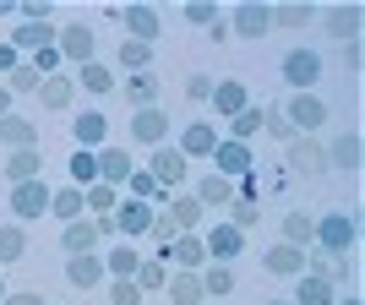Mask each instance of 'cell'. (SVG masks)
I'll list each match as a JSON object with an SVG mask.
<instances>
[{
  "instance_id": "cell-1",
  "label": "cell",
  "mask_w": 365,
  "mask_h": 305,
  "mask_svg": "<svg viewBox=\"0 0 365 305\" xmlns=\"http://www.w3.org/2000/svg\"><path fill=\"white\" fill-rule=\"evenodd\" d=\"M354 240H360V224H354L344 207L338 213H327V218H317V251H327V257H349L354 251Z\"/></svg>"
},
{
  "instance_id": "cell-2",
  "label": "cell",
  "mask_w": 365,
  "mask_h": 305,
  "mask_svg": "<svg viewBox=\"0 0 365 305\" xmlns=\"http://www.w3.org/2000/svg\"><path fill=\"white\" fill-rule=\"evenodd\" d=\"M278 76L289 82V93H311L322 82V55L317 49H289V55L278 61Z\"/></svg>"
},
{
  "instance_id": "cell-3",
  "label": "cell",
  "mask_w": 365,
  "mask_h": 305,
  "mask_svg": "<svg viewBox=\"0 0 365 305\" xmlns=\"http://www.w3.org/2000/svg\"><path fill=\"white\" fill-rule=\"evenodd\" d=\"M284 120H289L294 137H311L327 125V104H322L317 93H289V104H284Z\"/></svg>"
},
{
  "instance_id": "cell-4",
  "label": "cell",
  "mask_w": 365,
  "mask_h": 305,
  "mask_svg": "<svg viewBox=\"0 0 365 305\" xmlns=\"http://www.w3.org/2000/svg\"><path fill=\"white\" fill-rule=\"evenodd\" d=\"M251 169H257V152H251V142L218 137V148H213V175H224V180H240V175H251Z\"/></svg>"
},
{
  "instance_id": "cell-5",
  "label": "cell",
  "mask_w": 365,
  "mask_h": 305,
  "mask_svg": "<svg viewBox=\"0 0 365 305\" xmlns=\"http://www.w3.org/2000/svg\"><path fill=\"white\" fill-rule=\"evenodd\" d=\"M229 33H240V38H267V33H273V6H267V0H240L235 16H229Z\"/></svg>"
},
{
  "instance_id": "cell-6",
  "label": "cell",
  "mask_w": 365,
  "mask_h": 305,
  "mask_svg": "<svg viewBox=\"0 0 365 305\" xmlns=\"http://www.w3.org/2000/svg\"><path fill=\"white\" fill-rule=\"evenodd\" d=\"M284 169H294V175H305V180H322V175H327V152H322V142L317 137H294Z\"/></svg>"
},
{
  "instance_id": "cell-7",
  "label": "cell",
  "mask_w": 365,
  "mask_h": 305,
  "mask_svg": "<svg viewBox=\"0 0 365 305\" xmlns=\"http://www.w3.org/2000/svg\"><path fill=\"white\" fill-rule=\"evenodd\" d=\"M11 213L22 218V224L44 218V213H49V185H44V180H16V185H11Z\"/></svg>"
},
{
  "instance_id": "cell-8",
  "label": "cell",
  "mask_w": 365,
  "mask_h": 305,
  "mask_svg": "<svg viewBox=\"0 0 365 305\" xmlns=\"http://www.w3.org/2000/svg\"><path fill=\"white\" fill-rule=\"evenodd\" d=\"M115 16H120L125 38H142V44H153L158 28H164V16L153 11V6H115Z\"/></svg>"
},
{
  "instance_id": "cell-9",
  "label": "cell",
  "mask_w": 365,
  "mask_h": 305,
  "mask_svg": "<svg viewBox=\"0 0 365 305\" xmlns=\"http://www.w3.org/2000/svg\"><path fill=\"white\" fill-rule=\"evenodd\" d=\"M175 148H180L185 164H191V158H213V148H218V125H213V120H191V125L180 131V142H175Z\"/></svg>"
},
{
  "instance_id": "cell-10",
  "label": "cell",
  "mask_w": 365,
  "mask_h": 305,
  "mask_svg": "<svg viewBox=\"0 0 365 305\" xmlns=\"http://www.w3.org/2000/svg\"><path fill=\"white\" fill-rule=\"evenodd\" d=\"M55 49H61L66 61H76V66H93V28L88 22H71V28H61V38H55Z\"/></svg>"
},
{
  "instance_id": "cell-11",
  "label": "cell",
  "mask_w": 365,
  "mask_h": 305,
  "mask_svg": "<svg viewBox=\"0 0 365 305\" xmlns=\"http://www.w3.org/2000/svg\"><path fill=\"white\" fill-rule=\"evenodd\" d=\"M93 158H98V180L115 185V191H120V185L131 180V169H137V164H131V152H125V148H109V142L93 152Z\"/></svg>"
},
{
  "instance_id": "cell-12",
  "label": "cell",
  "mask_w": 365,
  "mask_h": 305,
  "mask_svg": "<svg viewBox=\"0 0 365 305\" xmlns=\"http://www.w3.org/2000/svg\"><path fill=\"white\" fill-rule=\"evenodd\" d=\"M202 251H207V257H218V262H235L245 251V234L235 224H213L207 229V234H202Z\"/></svg>"
},
{
  "instance_id": "cell-13",
  "label": "cell",
  "mask_w": 365,
  "mask_h": 305,
  "mask_svg": "<svg viewBox=\"0 0 365 305\" xmlns=\"http://www.w3.org/2000/svg\"><path fill=\"white\" fill-rule=\"evenodd\" d=\"M148 175H153L158 185H164V191H175V185L185 180V158H180V148H169V142H164V148H153Z\"/></svg>"
},
{
  "instance_id": "cell-14",
  "label": "cell",
  "mask_w": 365,
  "mask_h": 305,
  "mask_svg": "<svg viewBox=\"0 0 365 305\" xmlns=\"http://www.w3.org/2000/svg\"><path fill=\"white\" fill-rule=\"evenodd\" d=\"M109 218H115V229H120L125 240H131V234H148V229H153V202L125 197V202H120V207H115Z\"/></svg>"
},
{
  "instance_id": "cell-15",
  "label": "cell",
  "mask_w": 365,
  "mask_h": 305,
  "mask_svg": "<svg viewBox=\"0 0 365 305\" xmlns=\"http://www.w3.org/2000/svg\"><path fill=\"white\" fill-rule=\"evenodd\" d=\"M71 137H76V148L98 152V148H104V137H109V115H104V109H82L76 125H71Z\"/></svg>"
},
{
  "instance_id": "cell-16",
  "label": "cell",
  "mask_w": 365,
  "mask_h": 305,
  "mask_svg": "<svg viewBox=\"0 0 365 305\" xmlns=\"http://www.w3.org/2000/svg\"><path fill=\"white\" fill-rule=\"evenodd\" d=\"M66 284H71V289H98V284H104V262L93 257V251H82V257H66Z\"/></svg>"
},
{
  "instance_id": "cell-17",
  "label": "cell",
  "mask_w": 365,
  "mask_h": 305,
  "mask_svg": "<svg viewBox=\"0 0 365 305\" xmlns=\"http://www.w3.org/2000/svg\"><path fill=\"white\" fill-rule=\"evenodd\" d=\"M164 137H169V115H164V109H137L131 142H142V148H164Z\"/></svg>"
},
{
  "instance_id": "cell-18",
  "label": "cell",
  "mask_w": 365,
  "mask_h": 305,
  "mask_svg": "<svg viewBox=\"0 0 365 305\" xmlns=\"http://www.w3.org/2000/svg\"><path fill=\"white\" fill-rule=\"evenodd\" d=\"M158 262H175V267H191V273H197L202 262H207V251H202V234H175V240L158 251Z\"/></svg>"
},
{
  "instance_id": "cell-19",
  "label": "cell",
  "mask_w": 365,
  "mask_h": 305,
  "mask_svg": "<svg viewBox=\"0 0 365 305\" xmlns=\"http://www.w3.org/2000/svg\"><path fill=\"white\" fill-rule=\"evenodd\" d=\"M55 38H61V28L55 22H16V33H11V49H55Z\"/></svg>"
},
{
  "instance_id": "cell-20",
  "label": "cell",
  "mask_w": 365,
  "mask_h": 305,
  "mask_svg": "<svg viewBox=\"0 0 365 305\" xmlns=\"http://www.w3.org/2000/svg\"><path fill=\"white\" fill-rule=\"evenodd\" d=\"M213 109H224L229 120L240 115V109H251V93H245V82L240 76H224V82H213V98H207Z\"/></svg>"
},
{
  "instance_id": "cell-21",
  "label": "cell",
  "mask_w": 365,
  "mask_h": 305,
  "mask_svg": "<svg viewBox=\"0 0 365 305\" xmlns=\"http://www.w3.org/2000/svg\"><path fill=\"white\" fill-rule=\"evenodd\" d=\"M322 22H327V33H333V38H344V44H360V22H365V11H360V6H333Z\"/></svg>"
},
{
  "instance_id": "cell-22",
  "label": "cell",
  "mask_w": 365,
  "mask_h": 305,
  "mask_svg": "<svg viewBox=\"0 0 365 305\" xmlns=\"http://www.w3.org/2000/svg\"><path fill=\"white\" fill-rule=\"evenodd\" d=\"M262 267H267L273 278H300V273H305V251H294V245H284V240H278L273 251L262 257Z\"/></svg>"
},
{
  "instance_id": "cell-23",
  "label": "cell",
  "mask_w": 365,
  "mask_h": 305,
  "mask_svg": "<svg viewBox=\"0 0 365 305\" xmlns=\"http://www.w3.org/2000/svg\"><path fill=\"white\" fill-rule=\"evenodd\" d=\"M0 148H11V152L38 148V125L22 120V115H6V120H0Z\"/></svg>"
},
{
  "instance_id": "cell-24",
  "label": "cell",
  "mask_w": 365,
  "mask_h": 305,
  "mask_svg": "<svg viewBox=\"0 0 365 305\" xmlns=\"http://www.w3.org/2000/svg\"><path fill=\"white\" fill-rule=\"evenodd\" d=\"M278 240L294 245V251H311V240H317V218H311V213H289L284 224H278Z\"/></svg>"
},
{
  "instance_id": "cell-25",
  "label": "cell",
  "mask_w": 365,
  "mask_h": 305,
  "mask_svg": "<svg viewBox=\"0 0 365 305\" xmlns=\"http://www.w3.org/2000/svg\"><path fill=\"white\" fill-rule=\"evenodd\" d=\"M61 245H66V257L93 251V245H98V224H93V218H71V224L61 229Z\"/></svg>"
},
{
  "instance_id": "cell-26",
  "label": "cell",
  "mask_w": 365,
  "mask_h": 305,
  "mask_svg": "<svg viewBox=\"0 0 365 305\" xmlns=\"http://www.w3.org/2000/svg\"><path fill=\"white\" fill-rule=\"evenodd\" d=\"M327 152V164L333 169H360L365 148H360V131H344V137H333V148H322Z\"/></svg>"
},
{
  "instance_id": "cell-27",
  "label": "cell",
  "mask_w": 365,
  "mask_h": 305,
  "mask_svg": "<svg viewBox=\"0 0 365 305\" xmlns=\"http://www.w3.org/2000/svg\"><path fill=\"white\" fill-rule=\"evenodd\" d=\"M191 197H197L202 207H229V202H235V185H229L224 175H213V169H207V175L197 180V191H191Z\"/></svg>"
},
{
  "instance_id": "cell-28",
  "label": "cell",
  "mask_w": 365,
  "mask_h": 305,
  "mask_svg": "<svg viewBox=\"0 0 365 305\" xmlns=\"http://www.w3.org/2000/svg\"><path fill=\"white\" fill-rule=\"evenodd\" d=\"M158 93H164V88H158V76H153V71H131V76H125V98H131L137 109H158Z\"/></svg>"
},
{
  "instance_id": "cell-29",
  "label": "cell",
  "mask_w": 365,
  "mask_h": 305,
  "mask_svg": "<svg viewBox=\"0 0 365 305\" xmlns=\"http://www.w3.org/2000/svg\"><path fill=\"white\" fill-rule=\"evenodd\" d=\"M6 180H44V152L38 148H22L6 158Z\"/></svg>"
},
{
  "instance_id": "cell-30",
  "label": "cell",
  "mask_w": 365,
  "mask_h": 305,
  "mask_svg": "<svg viewBox=\"0 0 365 305\" xmlns=\"http://www.w3.org/2000/svg\"><path fill=\"white\" fill-rule=\"evenodd\" d=\"M164 289H169V300H175V305H202V300H207V294H202V273H191V267H180Z\"/></svg>"
},
{
  "instance_id": "cell-31",
  "label": "cell",
  "mask_w": 365,
  "mask_h": 305,
  "mask_svg": "<svg viewBox=\"0 0 365 305\" xmlns=\"http://www.w3.org/2000/svg\"><path fill=\"white\" fill-rule=\"evenodd\" d=\"M305 273H311V278H322V284H333V289H338V278L349 273V267H344V257H327V251H317V245H311V251H305Z\"/></svg>"
},
{
  "instance_id": "cell-32",
  "label": "cell",
  "mask_w": 365,
  "mask_h": 305,
  "mask_svg": "<svg viewBox=\"0 0 365 305\" xmlns=\"http://www.w3.org/2000/svg\"><path fill=\"white\" fill-rule=\"evenodd\" d=\"M164 213L175 218V229H180V234H191V229L202 224V213H207V207H202L197 197H169V202H164Z\"/></svg>"
},
{
  "instance_id": "cell-33",
  "label": "cell",
  "mask_w": 365,
  "mask_h": 305,
  "mask_svg": "<svg viewBox=\"0 0 365 305\" xmlns=\"http://www.w3.org/2000/svg\"><path fill=\"white\" fill-rule=\"evenodd\" d=\"M305 22H317V6H311V0H284V6H273V28H305Z\"/></svg>"
},
{
  "instance_id": "cell-34",
  "label": "cell",
  "mask_w": 365,
  "mask_h": 305,
  "mask_svg": "<svg viewBox=\"0 0 365 305\" xmlns=\"http://www.w3.org/2000/svg\"><path fill=\"white\" fill-rule=\"evenodd\" d=\"M71 93H76L71 76H44V82H38V98H44V109H71Z\"/></svg>"
},
{
  "instance_id": "cell-35",
  "label": "cell",
  "mask_w": 365,
  "mask_h": 305,
  "mask_svg": "<svg viewBox=\"0 0 365 305\" xmlns=\"http://www.w3.org/2000/svg\"><path fill=\"white\" fill-rule=\"evenodd\" d=\"M294 305H338V289L333 284H322V278L300 273V294H294Z\"/></svg>"
},
{
  "instance_id": "cell-36",
  "label": "cell",
  "mask_w": 365,
  "mask_h": 305,
  "mask_svg": "<svg viewBox=\"0 0 365 305\" xmlns=\"http://www.w3.org/2000/svg\"><path fill=\"white\" fill-rule=\"evenodd\" d=\"M49 213L55 218H82V185H66V191H49Z\"/></svg>"
},
{
  "instance_id": "cell-37",
  "label": "cell",
  "mask_w": 365,
  "mask_h": 305,
  "mask_svg": "<svg viewBox=\"0 0 365 305\" xmlns=\"http://www.w3.org/2000/svg\"><path fill=\"white\" fill-rule=\"evenodd\" d=\"M82 202H88L93 213L104 218V213H115V207H120V191H115V185H104V180H93L88 191H82Z\"/></svg>"
},
{
  "instance_id": "cell-38",
  "label": "cell",
  "mask_w": 365,
  "mask_h": 305,
  "mask_svg": "<svg viewBox=\"0 0 365 305\" xmlns=\"http://www.w3.org/2000/svg\"><path fill=\"white\" fill-rule=\"evenodd\" d=\"M120 66H125V76L148 71V66H153V44H142V38H120Z\"/></svg>"
},
{
  "instance_id": "cell-39",
  "label": "cell",
  "mask_w": 365,
  "mask_h": 305,
  "mask_svg": "<svg viewBox=\"0 0 365 305\" xmlns=\"http://www.w3.org/2000/svg\"><path fill=\"white\" fill-rule=\"evenodd\" d=\"M76 82H82V88L88 93H115V71H109V66H76Z\"/></svg>"
},
{
  "instance_id": "cell-40",
  "label": "cell",
  "mask_w": 365,
  "mask_h": 305,
  "mask_svg": "<svg viewBox=\"0 0 365 305\" xmlns=\"http://www.w3.org/2000/svg\"><path fill=\"white\" fill-rule=\"evenodd\" d=\"M22 251H28V234L16 224H0V267H6V262H22Z\"/></svg>"
},
{
  "instance_id": "cell-41",
  "label": "cell",
  "mask_w": 365,
  "mask_h": 305,
  "mask_svg": "<svg viewBox=\"0 0 365 305\" xmlns=\"http://www.w3.org/2000/svg\"><path fill=\"white\" fill-rule=\"evenodd\" d=\"M262 131V104H251V109H240V115H235V120H229V137L235 142H251Z\"/></svg>"
},
{
  "instance_id": "cell-42",
  "label": "cell",
  "mask_w": 365,
  "mask_h": 305,
  "mask_svg": "<svg viewBox=\"0 0 365 305\" xmlns=\"http://www.w3.org/2000/svg\"><path fill=\"white\" fill-rule=\"evenodd\" d=\"M131 284H137L142 294H153V289H164V284H169V273H164V262H137V273H131Z\"/></svg>"
},
{
  "instance_id": "cell-43",
  "label": "cell",
  "mask_w": 365,
  "mask_h": 305,
  "mask_svg": "<svg viewBox=\"0 0 365 305\" xmlns=\"http://www.w3.org/2000/svg\"><path fill=\"white\" fill-rule=\"evenodd\" d=\"M229 289H235V273H229V267H202V294H207V300H224Z\"/></svg>"
},
{
  "instance_id": "cell-44",
  "label": "cell",
  "mask_w": 365,
  "mask_h": 305,
  "mask_svg": "<svg viewBox=\"0 0 365 305\" xmlns=\"http://www.w3.org/2000/svg\"><path fill=\"white\" fill-rule=\"evenodd\" d=\"M137 251H131V245H115V251H109V257H104V273H115V278H131V273H137Z\"/></svg>"
},
{
  "instance_id": "cell-45",
  "label": "cell",
  "mask_w": 365,
  "mask_h": 305,
  "mask_svg": "<svg viewBox=\"0 0 365 305\" xmlns=\"http://www.w3.org/2000/svg\"><path fill=\"white\" fill-rule=\"evenodd\" d=\"M71 180L82 185V191H88V185L98 180V158H93L88 148H76V152H71Z\"/></svg>"
},
{
  "instance_id": "cell-46",
  "label": "cell",
  "mask_w": 365,
  "mask_h": 305,
  "mask_svg": "<svg viewBox=\"0 0 365 305\" xmlns=\"http://www.w3.org/2000/svg\"><path fill=\"white\" fill-rule=\"evenodd\" d=\"M229 218H235V229L245 234V229H257V224H262V202H245V197H235V202H229Z\"/></svg>"
},
{
  "instance_id": "cell-47",
  "label": "cell",
  "mask_w": 365,
  "mask_h": 305,
  "mask_svg": "<svg viewBox=\"0 0 365 305\" xmlns=\"http://www.w3.org/2000/svg\"><path fill=\"white\" fill-rule=\"evenodd\" d=\"M185 22H197V28H213V22H218V6H213V0H185Z\"/></svg>"
},
{
  "instance_id": "cell-48",
  "label": "cell",
  "mask_w": 365,
  "mask_h": 305,
  "mask_svg": "<svg viewBox=\"0 0 365 305\" xmlns=\"http://www.w3.org/2000/svg\"><path fill=\"white\" fill-rule=\"evenodd\" d=\"M185 98H191V104H207V98H213V76L191 71V76H185Z\"/></svg>"
},
{
  "instance_id": "cell-49",
  "label": "cell",
  "mask_w": 365,
  "mask_h": 305,
  "mask_svg": "<svg viewBox=\"0 0 365 305\" xmlns=\"http://www.w3.org/2000/svg\"><path fill=\"white\" fill-rule=\"evenodd\" d=\"M38 82H44V76L33 71V66H16V71H11V82H6V88H11V93H38Z\"/></svg>"
},
{
  "instance_id": "cell-50",
  "label": "cell",
  "mask_w": 365,
  "mask_h": 305,
  "mask_svg": "<svg viewBox=\"0 0 365 305\" xmlns=\"http://www.w3.org/2000/svg\"><path fill=\"white\" fill-rule=\"evenodd\" d=\"M49 11H55L49 0H16V16H22V22H49Z\"/></svg>"
},
{
  "instance_id": "cell-51",
  "label": "cell",
  "mask_w": 365,
  "mask_h": 305,
  "mask_svg": "<svg viewBox=\"0 0 365 305\" xmlns=\"http://www.w3.org/2000/svg\"><path fill=\"white\" fill-rule=\"evenodd\" d=\"M148 234H153V240H158V251H164V245L175 240L180 229H175V218H169V213H153V229H148Z\"/></svg>"
},
{
  "instance_id": "cell-52",
  "label": "cell",
  "mask_w": 365,
  "mask_h": 305,
  "mask_svg": "<svg viewBox=\"0 0 365 305\" xmlns=\"http://www.w3.org/2000/svg\"><path fill=\"white\" fill-rule=\"evenodd\" d=\"M33 71L38 76H61V49H38V55H33Z\"/></svg>"
},
{
  "instance_id": "cell-53",
  "label": "cell",
  "mask_w": 365,
  "mask_h": 305,
  "mask_svg": "<svg viewBox=\"0 0 365 305\" xmlns=\"http://www.w3.org/2000/svg\"><path fill=\"white\" fill-rule=\"evenodd\" d=\"M115 305H142V289L131 278H115Z\"/></svg>"
},
{
  "instance_id": "cell-54",
  "label": "cell",
  "mask_w": 365,
  "mask_h": 305,
  "mask_svg": "<svg viewBox=\"0 0 365 305\" xmlns=\"http://www.w3.org/2000/svg\"><path fill=\"white\" fill-rule=\"evenodd\" d=\"M360 61H365V44H344V66H349V71H360Z\"/></svg>"
},
{
  "instance_id": "cell-55",
  "label": "cell",
  "mask_w": 365,
  "mask_h": 305,
  "mask_svg": "<svg viewBox=\"0 0 365 305\" xmlns=\"http://www.w3.org/2000/svg\"><path fill=\"white\" fill-rule=\"evenodd\" d=\"M0 305H44V300H38V294H33V289H22V294H6V300H0Z\"/></svg>"
},
{
  "instance_id": "cell-56",
  "label": "cell",
  "mask_w": 365,
  "mask_h": 305,
  "mask_svg": "<svg viewBox=\"0 0 365 305\" xmlns=\"http://www.w3.org/2000/svg\"><path fill=\"white\" fill-rule=\"evenodd\" d=\"M16 66H22V61H16V49H11V44H0V71H16Z\"/></svg>"
},
{
  "instance_id": "cell-57",
  "label": "cell",
  "mask_w": 365,
  "mask_h": 305,
  "mask_svg": "<svg viewBox=\"0 0 365 305\" xmlns=\"http://www.w3.org/2000/svg\"><path fill=\"white\" fill-rule=\"evenodd\" d=\"M11 98H16L11 88H0V120H6V115H11Z\"/></svg>"
},
{
  "instance_id": "cell-58",
  "label": "cell",
  "mask_w": 365,
  "mask_h": 305,
  "mask_svg": "<svg viewBox=\"0 0 365 305\" xmlns=\"http://www.w3.org/2000/svg\"><path fill=\"white\" fill-rule=\"evenodd\" d=\"M16 11V0H0V16H11Z\"/></svg>"
},
{
  "instance_id": "cell-59",
  "label": "cell",
  "mask_w": 365,
  "mask_h": 305,
  "mask_svg": "<svg viewBox=\"0 0 365 305\" xmlns=\"http://www.w3.org/2000/svg\"><path fill=\"white\" fill-rule=\"evenodd\" d=\"M344 305H360V294H344Z\"/></svg>"
},
{
  "instance_id": "cell-60",
  "label": "cell",
  "mask_w": 365,
  "mask_h": 305,
  "mask_svg": "<svg viewBox=\"0 0 365 305\" xmlns=\"http://www.w3.org/2000/svg\"><path fill=\"white\" fill-rule=\"evenodd\" d=\"M0 300H6V273H0Z\"/></svg>"
},
{
  "instance_id": "cell-61",
  "label": "cell",
  "mask_w": 365,
  "mask_h": 305,
  "mask_svg": "<svg viewBox=\"0 0 365 305\" xmlns=\"http://www.w3.org/2000/svg\"><path fill=\"white\" fill-rule=\"evenodd\" d=\"M267 305H294V300H267Z\"/></svg>"
},
{
  "instance_id": "cell-62",
  "label": "cell",
  "mask_w": 365,
  "mask_h": 305,
  "mask_svg": "<svg viewBox=\"0 0 365 305\" xmlns=\"http://www.w3.org/2000/svg\"><path fill=\"white\" fill-rule=\"evenodd\" d=\"M202 305H207V300H202Z\"/></svg>"
}]
</instances>
